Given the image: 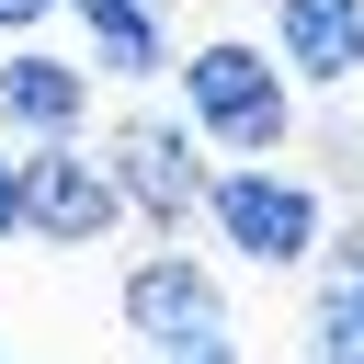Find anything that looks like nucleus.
I'll use <instances>...</instances> for the list:
<instances>
[{
	"mask_svg": "<svg viewBox=\"0 0 364 364\" xmlns=\"http://www.w3.org/2000/svg\"><path fill=\"white\" fill-rule=\"evenodd\" d=\"M182 125L228 159H273L296 136V68L273 57V34H205L182 46Z\"/></svg>",
	"mask_w": 364,
	"mask_h": 364,
	"instance_id": "nucleus-1",
	"label": "nucleus"
},
{
	"mask_svg": "<svg viewBox=\"0 0 364 364\" xmlns=\"http://www.w3.org/2000/svg\"><path fill=\"white\" fill-rule=\"evenodd\" d=\"M91 80H159L171 68V0H68Z\"/></svg>",
	"mask_w": 364,
	"mask_h": 364,
	"instance_id": "nucleus-8",
	"label": "nucleus"
},
{
	"mask_svg": "<svg viewBox=\"0 0 364 364\" xmlns=\"http://www.w3.org/2000/svg\"><path fill=\"white\" fill-rule=\"evenodd\" d=\"M148 364H239L228 330H193V341H148Z\"/></svg>",
	"mask_w": 364,
	"mask_h": 364,
	"instance_id": "nucleus-10",
	"label": "nucleus"
},
{
	"mask_svg": "<svg viewBox=\"0 0 364 364\" xmlns=\"http://www.w3.org/2000/svg\"><path fill=\"white\" fill-rule=\"evenodd\" d=\"M307 353H318V364H364V273H330V262H318V296H307Z\"/></svg>",
	"mask_w": 364,
	"mask_h": 364,
	"instance_id": "nucleus-9",
	"label": "nucleus"
},
{
	"mask_svg": "<svg viewBox=\"0 0 364 364\" xmlns=\"http://www.w3.org/2000/svg\"><path fill=\"white\" fill-rule=\"evenodd\" d=\"M273 57L296 68V91L364 80V0H273Z\"/></svg>",
	"mask_w": 364,
	"mask_h": 364,
	"instance_id": "nucleus-7",
	"label": "nucleus"
},
{
	"mask_svg": "<svg viewBox=\"0 0 364 364\" xmlns=\"http://www.w3.org/2000/svg\"><path fill=\"white\" fill-rule=\"evenodd\" d=\"M57 11H68V0H0V46H11V34H46Z\"/></svg>",
	"mask_w": 364,
	"mask_h": 364,
	"instance_id": "nucleus-12",
	"label": "nucleus"
},
{
	"mask_svg": "<svg viewBox=\"0 0 364 364\" xmlns=\"http://www.w3.org/2000/svg\"><path fill=\"white\" fill-rule=\"evenodd\" d=\"M114 307H125V330H136V341H193V330H228V284H216V262H205L193 239H159V250L114 284Z\"/></svg>",
	"mask_w": 364,
	"mask_h": 364,
	"instance_id": "nucleus-5",
	"label": "nucleus"
},
{
	"mask_svg": "<svg viewBox=\"0 0 364 364\" xmlns=\"http://www.w3.org/2000/svg\"><path fill=\"white\" fill-rule=\"evenodd\" d=\"M205 228H216L228 262L296 273V262H318V239H330V182L296 171L284 148H273V159H228V171L205 182Z\"/></svg>",
	"mask_w": 364,
	"mask_h": 364,
	"instance_id": "nucleus-2",
	"label": "nucleus"
},
{
	"mask_svg": "<svg viewBox=\"0 0 364 364\" xmlns=\"http://www.w3.org/2000/svg\"><path fill=\"white\" fill-rule=\"evenodd\" d=\"M318 262H330V273H364V216H341V228L318 239Z\"/></svg>",
	"mask_w": 364,
	"mask_h": 364,
	"instance_id": "nucleus-11",
	"label": "nucleus"
},
{
	"mask_svg": "<svg viewBox=\"0 0 364 364\" xmlns=\"http://www.w3.org/2000/svg\"><path fill=\"white\" fill-rule=\"evenodd\" d=\"M91 125V57H57L34 34L0 46V136L11 148H46V136H80Z\"/></svg>",
	"mask_w": 364,
	"mask_h": 364,
	"instance_id": "nucleus-6",
	"label": "nucleus"
},
{
	"mask_svg": "<svg viewBox=\"0 0 364 364\" xmlns=\"http://www.w3.org/2000/svg\"><path fill=\"white\" fill-rule=\"evenodd\" d=\"M0 239H23V148H0Z\"/></svg>",
	"mask_w": 364,
	"mask_h": 364,
	"instance_id": "nucleus-13",
	"label": "nucleus"
},
{
	"mask_svg": "<svg viewBox=\"0 0 364 364\" xmlns=\"http://www.w3.org/2000/svg\"><path fill=\"white\" fill-rule=\"evenodd\" d=\"M114 228H136V216H125V182H114L102 148H80V136L23 148V239H46V250H102Z\"/></svg>",
	"mask_w": 364,
	"mask_h": 364,
	"instance_id": "nucleus-4",
	"label": "nucleus"
},
{
	"mask_svg": "<svg viewBox=\"0 0 364 364\" xmlns=\"http://www.w3.org/2000/svg\"><path fill=\"white\" fill-rule=\"evenodd\" d=\"M102 159H114V182H125V216H136V228L182 239V228L205 216L216 159H205V136L182 125V102H171V114H125V125L102 136Z\"/></svg>",
	"mask_w": 364,
	"mask_h": 364,
	"instance_id": "nucleus-3",
	"label": "nucleus"
},
{
	"mask_svg": "<svg viewBox=\"0 0 364 364\" xmlns=\"http://www.w3.org/2000/svg\"><path fill=\"white\" fill-rule=\"evenodd\" d=\"M0 364H11V353H0Z\"/></svg>",
	"mask_w": 364,
	"mask_h": 364,
	"instance_id": "nucleus-14",
	"label": "nucleus"
}]
</instances>
